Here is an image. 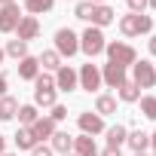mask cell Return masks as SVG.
Listing matches in <instances>:
<instances>
[{
	"label": "cell",
	"mask_w": 156,
	"mask_h": 156,
	"mask_svg": "<svg viewBox=\"0 0 156 156\" xmlns=\"http://www.w3.org/2000/svg\"><path fill=\"white\" fill-rule=\"evenodd\" d=\"M153 67H156V64H153Z\"/></svg>",
	"instance_id": "f6af8a7d"
},
{
	"label": "cell",
	"mask_w": 156,
	"mask_h": 156,
	"mask_svg": "<svg viewBox=\"0 0 156 156\" xmlns=\"http://www.w3.org/2000/svg\"><path fill=\"white\" fill-rule=\"evenodd\" d=\"M76 76H80V89H86V92H98L101 89V70H98V64H83L80 70H76Z\"/></svg>",
	"instance_id": "52a82bcc"
},
{
	"label": "cell",
	"mask_w": 156,
	"mask_h": 156,
	"mask_svg": "<svg viewBox=\"0 0 156 156\" xmlns=\"http://www.w3.org/2000/svg\"><path fill=\"white\" fill-rule=\"evenodd\" d=\"M104 135H107V147H113V150H119L122 144H126V138H129V129L126 126H110V129H104Z\"/></svg>",
	"instance_id": "ac0fdd59"
},
{
	"label": "cell",
	"mask_w": 156,
	"mask_h": 156,
	"mask_svg": "<svg viewBox=\"0 0 156 156\" xmlns=\"http://www.w3.org/2000/svg\"><path fill=\"white\" fill-rule=\"evenodd\" d=\"M135 156H147V153H135Z\"/></svg>",
	"instance_id": "7bdbcfd3"
},
{
	"label": "cell",
	"mask_w": 156,
	"mask_h": 156,
	"mask_svg": "<svg viewBox=\"0 0 156 156\" xmlns=\"http://www.w3.org/2000/svg\"><path fill=\"white\" fill-rule=\"evenodd\" d=\"M55 6V0H25V9L31 12V16H43V12H49Z\"/></svg>",
	"instance_id": "4316f807"
},
{
	"label": "cell",
	"mask_w": 156,
	"mask_h": 156,
	"mask_svg": "<svg viewBox=\"0 0 156 156\" xmlns=\"http://www.w3.org/2000/svg\"><path fill=\"white\" fill-rule=\"evenodd\" d=\"M3 95H6V76L0 73V98H3Z\"/></svg>",
	"instance_id": "836d02e7"
},
{
	"label": "cell",
	"mask_w": 156,
	"mask_h": 156,
	"mask_svg": "<svg viewBox=\"0 0 156 156\" xmlns=\"http://www.w3.org/2000/svg\"><path fill=\"white\" fill-rule=\"evenodd\" d=\"M31 132H34L37 144H43V141H49V138H52V132H55V122H52L49 116H40V119L31 126Z\"/></svg>",
	"instance_id": "2e32d148"
},
{
	"label": "cell",
	"mask_w": 156,
	"mask_h": 156,
	"mask_svg": "<svg viewBox=\"0 0 156 156\" xmlns=\"http://www.w3.org/2000/svg\"><path fill=\"white\" fill-rule=\"evenodd\" d=\"M16 37L25 40V43L37 40V37H40V22H37V16H22V22H19V28H16Z\"/></svg>",
	"instance_id": "8fae6325"
},
{
	"label": "cell",
	"mask_w": 156,
	"mask_h": 156,
	"mask_svg": "<svg viewBox=\"0 0 156 156\" xmlns=\"http://www.w3.org/2000/svg\"><path fill=\"white\" fill-rule=\"evenodd\" d=\"M0 153H6V138L0 135Z\"/></svg>",
	"instance_id": "d590c367"
},
{
	"label": "cell",
	"mask_w": 156,
	"mask_h": 156,
	"mask_svg": "<svg viewBox=\"0 0 156 156\" xmlns=\"http://www.w3.org/2000/svg\"><path fill=\"white\" fill-rule=\"evenodd\" d=\"M0 64H3V49H0Z\"/></svg>",
	"instance_id": "ab89813d"
},
{
	"label": "cell",
	"mask_w": 156,
	"mask_h": 156,
	"mask_svg": "<svg viewBox=\"0 0 156 156\" xmlns=\"http://www.w3.org/2000/svg\"><path fill=\"white\" fill-rule=\"evenodd\" d=\"M95 113H98V116L116 113V98H113V95H98V98H95Z\"/></svg>",
	"instance_id": "7402d4cb"
},
{
	"label": "cell",
	"mask_w": 156,
	"mask_h": 156,
	"mask_svg": "<svg viewBox=\"0 0 156 156\" xmlns=\"http://www.w3.org/2000/svg\"><path fill=\"white\" fill-rule=\"evenodd\" d=\"M104 46H107V40H104L101 28H92V25H89V28L80 34V52H86L89 58L101 55V52H104Z\"/></svg>",
	"instance_id": "277c9868"
},
{
	"label": "cell",
	"mask_w": 156,
	"mask_h": 156,
	"mask_svg": "<svg viewBox=\"0 0 156 156\" xmlns=\"http://www.w3.org/2000/svg\"><path fill=\"white\" fill-rule=\"evenodd\" d=\"M22 22V9L19 3H6V6H0V34H12Z\"/></svg>",
	"instance_id": "ba28073f"
},
{
	"label": "cell",
	"mask_w": 156,
	"mask_h": 156,
	"mask_svg": "<svg viewBox=\"0 0 156 156\" xmlns=\"http://www.w3.org/2000/svg\"><path fill=\"white\" fill-rule=\"evenodd\" d=\"M6 3H16V0H0V6H6Z\"/></svg>",
	"instance_id": "74e56055"
},
{
	"label": "cell",
	"mask_w": 156,
	"mask_h": 156,
	"mask_svg": "<svg viewBox=\"0 0 156 156\" xmlns=\"http://www.w3.org/2000/svg\"><path fill=\"white\" fill-rule=\"evenodd\" d=\"M37 73H40V61L34 58V55H25L22 61H19V76H22V80H37Z\"/></svg>",
	"instance_id": "e0dca14e"
},
{
	"label": "cell",
	"mask_w": 156,
	"mask_h": 156,
	"mask_svg": "<svg viewBox=\"0 0 156 156\" xmlns=\"http://www.w3.org/2000/svg\"><path fill=\"white\" fill-rule=\"evenodd\" d=\"M126 144H129L135 153H144V150L150 147V135H147V132H141V129H135V132H129Z\"/></svg>",
	"instance_id": "ffe728a7"
},
{
	"label": "cell",
	"mask_w": 156,
	"mask_h": 156,
	"mask_svg": "<svg viewBox=\"0 0 156 156\" xmlns=\"http://www.w3.org/2000/svg\"><path fill=\"white\" fill-rule=\"evenodd\" d=\"M76 86H80V76H76V70L70 64H61L55 70V89L58 92H73Z\"/></svg>",
	"instance_id": "9c48e42d"
},
{
	"label": "cell",
	"mask_w": 156,
	"mask_h": 156,
	"mask_svg": "<svg viewBox=\"0 0 156 156\" xmlns=\"http://www.w3.org/2000/svg\"><path fill=\"white\" fill-rule=\"evenodd\" d=\"M76 156H98V147H95V138L92 135H76L73 138V150Z\"/></svg>",
	"instance_id": "9a60e30c"
},
{
	"label": "cell",
	"mask_w": 156,
	"mask_h": 156,
	"mask_svg": "<svg viewBox=\"0 0 156 156\" xmlns=\"http://www.w3.org/2000/svg\"><path fill=\"white\" fill-rule=\"evenodd\" d=\"M16 116H19V122H22V126H28V129H31V126L40 119V113H37V107H34V104H22Z\"/></svg>",
	"instance_id": "484cf974"
},
{
	"label": "cell",
	"mask_w": 156,
	"mask_h": 156,
	"mask_svg": "<svg viewBox=\"0 0 156 156\" xmlns=\"http://www.w3.org/2000/svg\"><path fill=\"white\" fill-rule=\"evenodd\" d=\"M101 83H107L110 89H119L122 83H129V76H126V67H119V64H104V70H101Z\"/></svg>",
	"instance_id": "7c38bea8"
},
{
	"label": "cell",
	"mask_w": 156,
	"mask_h": 156,
	"mask_svg": "<svg viewBox=\"0 0 156 156\" xmlns=\"http://www.w3.org/2000/svg\"><path fill=\"white\" fill-rule=\"evenodd\" d=\"M12 141H16L19 150H34V147H37V138H34V132H31L28 126H22V129L12 135Z\"/></svg>",
	"instance_id": "d6986e66"
},
{
	"label": "cell",
	"mask_w": 156,
	"mask_h": 156,
	"mask_svg": "<svg viewBox=\"0 0 156 156\" xmlns=\"http://www.w3.org/2000/svg\"><path fill=\"white\" fill-rule=\"evenodd\" d=\"M49 147H52V153H61V156H64V153H70V150H73V135H70V132H58V129H55V132H52V138H49Z\"/></svg>",
	"instance_id": "4fadbf2b"
},
{
	"label": "cell",
	"mask_w": 156,
	"mask_h": 156,
	"mask_svg": "<svg viewBox=\"0 0 156 156\" xmlns=\"http://www.w3.org/2000/svg\"><path fill=\"white\" fill-rule=\"evenodd\" d=\"M116 95H119V101H126V104H135V101L141 98V89H138L135 83H122V86L116 89Z\"/></svg>",
	"instance_id": "d4e9b609"
},
{
	"label": "cell",
	"mask_w": 156,
	"mask_h": 156,
	"mask_svg": "<svg viewBox=\"0 0 156 156\" xmlns=\"http://www.w3.org/2000/svg\"><path fill=\"white\" fill-rule=\"evenodd\" d=\"M37 61H40V70H58V67H61V55H58L55 49H46Z\"/></svg>",
	"instance_id": "603a6c76"
},
{
	"label": "cell",
	"mask_w": 156,
	"mask_h": 156,
	"mask_svg": "<svg viewBox=\"0 0 156 156\" xmlns=\"http://www.w3.org/2000/svg\"><path fill=\"white\" fill-rule=\"evenodd\" d=\"M98 156H119V150H113V147H104Z\"/></svg>",
	"instance_id": "d6a6232c"
},
{
	"label": "cell",
	"mask_w": 156,
	"mask_h": 156,
	"mask_svg": "<svg viewBox=\"0 0 156 156\" xmlns=\"http://www.w3.org/2000/svg\"><path fill=\"white\" fill-rule=\"evenodd\" d=\"M55 76H49V73H37V80H34V107H55L58 101H55Z\"/></svg>",
	"instance_id": "6da1fadb"
},
{
	"label": "cell",
	"mask_w": 156,
	"mask_h": 156,
	"mask_svg": "<svg viewBox=\"0 0 156 156\" xmlns=\"http://www.w3.org/2000/svg\"><path fill=\"white\" fill-rule=\"evenodd\" d=\"M147 6H153V9H156V0H147Z\"/></svg>",
	"instance_id": "f35d334b"
},
{
	"label": "cell",
	"mask_w": 156,
	"mask_h": 156,
	"mask_svg": "<svg viewBox=\"0 0 156 156\" xmlns=\"http://www.w3.org/2000/svg\"><path fill=\"white\" fill-rule=\"evenodd\" d=\"M141 101V113L147 116V119H156V95H144V98H138Z\"/></svg>",
	"instance_id": "f1b7e54d"
},
{
	"label": "cell",
	"mask_w": 156,
	"mask_h": 156,
	"mask_svg": "<svg viewBox=\"0 0 156 156\" xmlns=\"http://www.w3.org/2000/svg\"><path fill=\"white\" fill-rule=\"evenodd\" d=\"M76 126H80L83 135H101V132L107 129V126H104V116H98V113H92V110H86V113L76 116Z\"/></svg>",
	"instance_id": "30bf717a"
},
{
	"label": "cell",
	"mask_w": 156,
	"mask_h": 156,
	"mask_svg": "<svg viewBox=\"0 0 156 156\" xmlns=\"http://www.w3.org/2000/svg\"><path fill=\"white\" fill-rule=\"evenodd\" d=\"M150 28H153V19H150V16H144V12H129V16H122V19H119V31H122V37L150 34Z\"/></svg>",
	"instance_id": "7a4b0ae2"
},
{
	"label": "cell",
	"mask_w": 156,
	"mask_h": 156,
	"mask_svg": "<svg viewBox=\"0 0 156 156\" xmlns=\"http://www.w3.org/2000/svg\"><path fill=\"white\" fill-rule=\"evenodd\" d=\"M92 3H104V0H92Z\"/></svg>",
	"instance_id": "b9f144b4"
},
{
	"label": "cell",
	"mask_w": 156,
	"mask_h": 156,
	"mask_svg": "<svg viewBox=\"0 0 156 156\" xmlns=\"http://www.w3.org/2000/svg\"><path fill=\"white\" fill-rule=\"evenodd\" d=\"M64 156H76V153H64Z\"/></svg>",
	"instance_id": "ee69618b"
},
{
	"label": "cell",
	"mask_w": 156,
	"mask_h": 156,
	"mask_svg": "<svg viewBox=\"0 0 156 156\" xmlns=\"http://www.w3.org/2000/svg\"><path fill=\"white\" fill-rule=\"evenodd\" d=\"M3 55H12V58H19V61H22V58L28 55V43L16 37V40H9V43L3 46Z\"/></svg>",
	"instance_id": "cb8c5ba5"
},
{
	"label": "cell",
	"mask_w": 156,
	"mask_h": 156,
	"mask_svg": "<svg viewBox=\"0 0 156 156\" xmlns=\"http://www.w3.org/2000/svg\"><path fill=\"white\" fill-rule=\"evenodd\" d=\"M129 3V12H144L147 9V0H126Z\"/></svg>",
	"instance_id": "4dcf8cb0"
},
{
	"label": "cell",
	"mask_w": 156,
	"mask_h": 156,
	"mask_svg": "<svg viewBox=\"0 0 156 156\" xmlns=\"http://www.w3.org/2000/svg\"><path fill=\"white\" fill-rule=\"evenodd\" d=\"M0 156H16V153H0Z\"/></svg>",
	"instance_id": "60d3db41"
},
{
	"label": "cell",
	"mask_w": 156,
	"mask_h": 156,
	"mask_svg": "<svg viewBox=\"0 0 156 156\" xmlns=\"http://www.w3.org/2000/svg\"><path fill=\"white\" fill-rule=\"evenodd\" d=\"M150 55H156V34L150 37Z\"/></svg>",
	"instance_id": "e575fe53"
},
{
	"label": "cell",
	"mask_w": 156,
	"mask_h": 156,
	"mask_svg": "<svg viewBox=\"0 0 156 156\" xmlns=\"http://www.w3.org/2000/svg\"><path fill=\"white\" fill-rule=\"evenodd\" d=\"M16 113H19V101L12 95H3L0 98V119L9 122V119H16Z\"/></svg>",
	"instance_id": "44dd1931"
},
{
	"label": "cell",
	"mask_w": 156,
	"mask_h": 156,
	"mask_svg": "<svg viewBox=\"0 0 156 156\" xmlns=\"http://www.w3.org/2000/svg\"><path fill=\"white\" fill-rule=\"evenodd\" d=\"M31 156H52V147H49V144H37V147L31 150Z\"/></svg>",
	"instance_id": "1f68e13d"
},
{
	"label": "cell",
	"mask_w": 156,
	"mask_h": 156,
	"mask_svg": "<svg viewBox=\"0 0 156 156\" xmlns=\"http://www.w3.org/2000/svg\"><path fill=\"white\" fill-rule=\"evenodd\" d=\"M92 12H95V3H92V0H83V3L73 6V16L80 19V22H92Z\"/></svg>",
	"instance_id": "83f0119b"
},
{
	"label": "cell",
	"mask_w": 156,
	"mask_h": 156,
	"mask_svg": "<svg viewBox=\"0 0 156 156\" xmlns=\"http://www.w3.org/2000/svg\"><path fill=\"white\" fill-rule=\"evenodd\" d=\"M116 22V12L107 6V3H95V12H92V28H107Z\"/></svg>",
	"instance_id": "5bb4252c"
},
{
	"label": "cell",
	"mask_w": 156,
	"mask_h": 156,
	"mask_svg": "<svg viewBox=\"0 0 156 156\" xmlns=\"http://www.w3.org/2000/svg\"><path fill=\"white\" fill-rule=\"evenodd\" d=\"M132 73H135L132 83H135L138 89H153V86H156V67H153L147 58L135 61V64H132Z\"/></svg>",
	"instance_id": "8992f818"
},
{
	"label": "cell",
	"mask_w": 156,
	"mask_h": 156,
	"mask_svg": "<svg viewBox=\"0 0 156 156\" xmlns=\"http://www.w3.org/2000/svg\"><path fill=\"white\" fill-rule=\"evenodd\" d=\"M150 147H153V153H156V132L150 135Z\"/></svg>",
	"instance_id": "8d00e7d4"
},
{
	"label": "cell",
	"mask_w": 156,
	"mask_h": 156,
	"mask_svg": "<svg viewBox=\"0 0 156 156\" xmlns=\"http://www.w3.org/2000/svg\"><path fill=\"white\" fill-rule=\"evenodd\" d=\"M52 113H49V119L52 122H61V119H67V107L64 104H55V107H49Z\"/></svg>",
	"instance_id": "f546056e"
},
{
	"label": "cell",
	"mask_w": 156,
	"mask_h": 156,
	"mask_svg": "<svg viewBox=\"0 0 156 156\" xmlns=\"http://www.w3.org/2000/svg\"><path fill=\"white\" fill-rule=\"evenodd\" d=\"M104 52H107L110 64H119V67H132V64L138 61V52H135V46H129V43H122V40H113V43H107V46H104Z\"/></svg>",
	"instance_id": "3957f363"
},
{
	"label": "cell",
	"mask_w": 156,
	"mask_h": 156,
	"mask_svg": "<svg viewBox=\"0 0 156 156\" xmlns=\"http://www.w3.org/2000/svg\"><path fill=\"white\" fill-rule=\"evenodd\" d=\"M55 52L61 58H73L76 52H80V37H76L70 28H58L55 31Z\"/></svg>",
	"instance_id": "5b68a950"
}]
</instances>
